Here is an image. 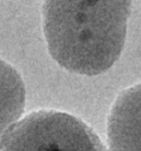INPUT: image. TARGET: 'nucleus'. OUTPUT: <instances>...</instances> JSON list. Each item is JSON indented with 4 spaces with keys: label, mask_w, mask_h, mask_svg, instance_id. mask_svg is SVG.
Segmentation results:
<instances>
[{
    "label": "nucleus",
    "mask_w": 141,
    "mask_h": 151,
    "mask_svg": "<svg viewBox=\"0 0 141 151\" xmlns=\"http://www.w3.org/2000/svg\"><path fill=\"white\" fill-rule=\"evenodd\" d=\"M131 0H45L43 30L51 56L66 71L95 76L124 49Z\"/></svg>",
    "instance_id": "nucleus-1"
},
{
    "label": "nucleus",
    "mask_w": 141,
    "mask_h": 151,
    "mask_svg": "<svg viewBox=\"0 0 141 151\" xmlns=\"http://www.w3.org/2000/svg\"><path fill=\"white\" fill-rule=\"evenodd\" d=\"M0 151H107L87 124L67 113L37 110L4 134Z\"/></svg>",
    "instance_id": "nucleus-2"
},
{
    "label": "nucleus",
    "mask_w": 141,
    "mask_h": 151,
    "mask_svg": "<svg viewBox=\"0 0 141 151\" xmlns=\"http://www.w3.org/2000/svg\"><path fill=\"white\" fill-rule=\"evenodd\" d=\"M109 151H141V84L117 97L107 125Z\"/></svg>",
    "instance_id": "nucleus-3"
},
{
    "label": "nucleus",
    "mask_w": 141,
    "mask_h": 151,
    "mask_svg": "<svg viewBox=\"0 0 141 151\" xmlns=\"http://www.w3.org/2000/svg\"><path fill=\"white\" fill-rule=\"evenodd\" d=\"M25 106V87L13 66L0 59V143L8 130L19 122Z\"/></svg>",
    "instance_id": "nucleus-4"
}]
</instances>
